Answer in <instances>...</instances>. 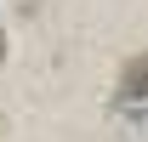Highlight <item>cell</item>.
<instances>
[{
	"mask_svg": "<svg viewBox=\"0 0 148 142\" xmlns=\"http://www.w3.org/2000/svg\"><path fill=\"white\" fill-rule=\"evenodd\" d=\"M143 97H148V51L131 57L125 74H120V102H143Z\"/></svg>",
	"mask_w": 148,
	"mask_h": 142,
	"instance_id": "6da1fadb",
	"label": "cell"
}]
</instances>
